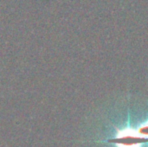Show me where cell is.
<instances>
[{
	"instance_id": "2",
	"label": "cell",
	"mask_w": 148,
	"mask_h": 147,
	"mask_svg": "<svg viewBox=\"0 0 148 147\" xmlns=\"http://www.w3.org/2000/svg\"><path fill=\"white\" fill-rule=\"evenodd\" d=\"M137 133L143 137L148 138V122L146 124H143L142 126H140L137 129Z\"/></svg>"
},
{
	"instance_id": "1",
	"label": "cell",
	"mask_w": 148,
	"mask_h": 147,
	"mask_svg": "<svg viewBox=\"0 0 148 147\" xmlns=\"http://www.w3.org/2000/svg\"><path fill=\"white\" fill-rule=\"evenodd\" d=\"M117 137L108 139V143L115 144L118 147H140L143 144L148 143V138L140 135L137 130L127 128L124 130L117 129Z\"/></svg>"
}]
</instances>
